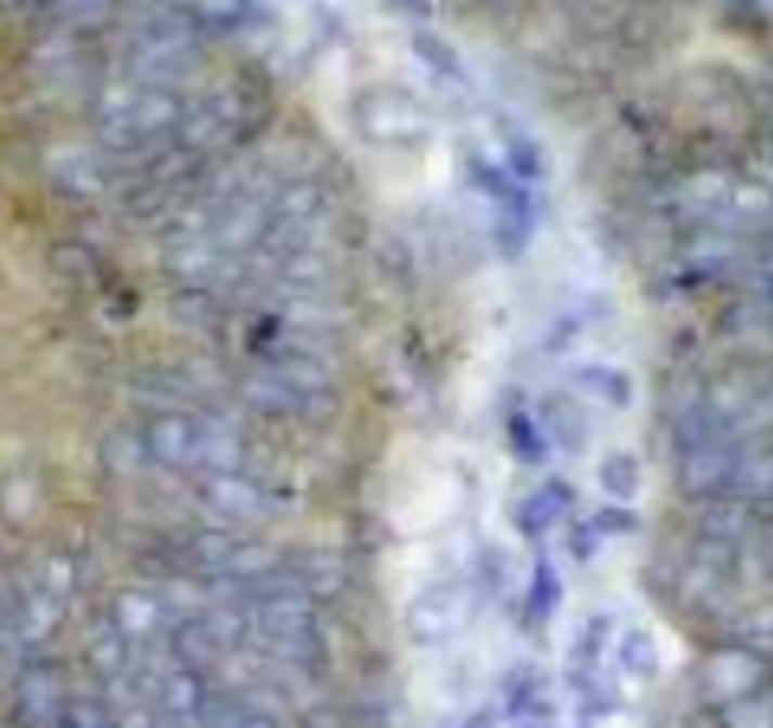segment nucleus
Returning a JSON list of instances; mask_svg holds the SVG:
<instances>
[]
</instances>
